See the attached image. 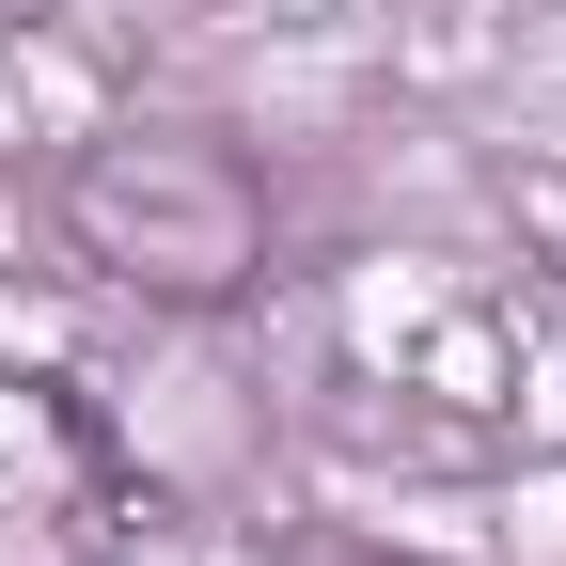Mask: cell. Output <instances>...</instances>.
<instances>
[{"instance_id":"1","label":"cell","mask_w":566,"mask_h":566,"mask_svg":"<svg viewBox=\"0 0 566 566\" xmlns=\"http://www.w3.org/2000/svg\"><path fill=\"white\" fill-rule=\"evenodd\" d=\"M63 237L126 300H237L268 268V174L205 126H111L63 158Z\"/></svg>"}]
</instances>
